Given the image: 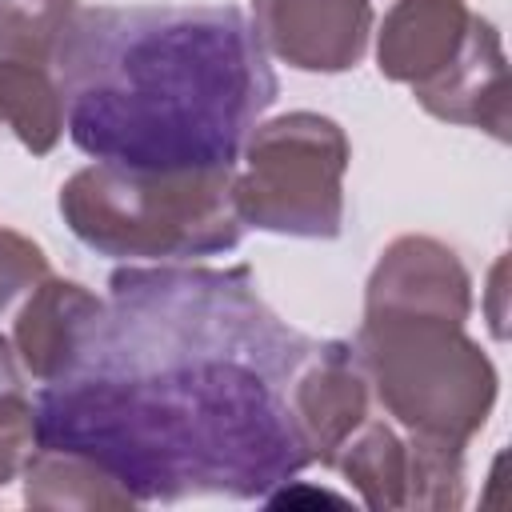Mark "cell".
Returning <instances> with one entry per match:
<instances>
[{"label": "cell", "mask_w": 512, "mask_h": 512, "mask_svg": "<svg viewBox=\"0 0 512 512\" xmlns=\"http://www.w3.org/2000/svg\"><path fill=\"white\" fill-rule=\"evenodd\" d=\"M236 168H128L88 164L60 184L68 232L112 260H200L232 252L244 220L232 200Z\"/></svg>", "instance_id": "3957f363"}, {"label": "cell", "mask_w": 512, "mask_h": 512, "mask_svg": "<svg viewBox=\"0 0 512 512\" xmlns=\"http://www.w3.org/2000/svg\"><path fill=\"white\" fill-rule=\"evenodd\" d=\"M408 508L452 512L464 504V448L408 432Z\"/></svg>", "instance_id": "2e32d148"}, {"label": "cell", "mask_w": 512, "mask_h": 512, "mask_svg": "<svg viewBox=\"0 0 512 512\" xmlns=\"http://www.w3.org/2000/svg\"><path fill=\"white\" fill-rule=\"evenodd\" d=\"M36 448V404L24 392H0V488L20 480Z\"/></svg>", "instance_id": "ac0fdd59"}, {"label": "cell", "mask_w": 512, "mask_h": 512, "mask_svg": "<svg viewBox=\"0 0 512 512\" xmlns=\"http://www.w3.org/2000/svg\"><path fill=\"white\" fill-rule=\"evenodd\" d=\"M348 160V132L324 112L296 108L260 120L232 172V200L244 228L296 240H336L344 228Z\"/></svg>", "instance_id": "5b68a950"}, {"label": "cell", "mask_w": 512, "mask_h": 512, "mask_svg": "<svg viewBox=\"0 0 512 512\" xmlns=\"http://www.w3.org/2000/svg\"><path fill=\"white\" fill-rule=\"evenodd\" d=\"M504 276H508V256L500 252L496 256V264H492V276H488V324H492V336L496 340H504L508 336V328H504V296H508V288H504Z\"/></svg>", "instance_id": "d6986e66"}, {"label": "cell", "mask_w": 512, "mask_h": 512, "mask_svg": "<svg viewBox=\"0 0 512 512\" xmlns=\"http://www.w3.org/2000/svg\"><path fill=\"white\" fill-rule=\"evenodd\" d=\"M364 316H436L468 324L472 272L460 252L436 236L404 232L384 244L364 284Z\"/></svg>", "instance_id": "52a82bcc"}, {"label": "cell", "mask_w": 512, "mask_h": 512, "mask_svg": "<svg viewBox=\"0 0 512 512\" xmlns=\"http://www.w3.org/2000/svg\"><path fill=\"white\" fill-rule=\"evenodd\" d=\"M468 0H396L376 28V68L392 84L420 88L440 76L468 40Z\"/></svg>", "instance_id": "30bf717a"}, {"label": "cell", "mask_w": 512, "mask_h": 512, "mask_svg": "<svg viewBox=\"0 0 512 512\" xmlns=\"http://www.w3.org/2000/svg\"><path fill=\"white\" fill-rule=\"evenodd\" d=\"M72 368L36 396V444L100 460L136 504L264 500L312 464L288 384L316 340L248 268H120Z\"/></svg>", "instance_id": "6da1fadb"}, {"label": "cell", "mask_w": 512, "mask_h": 512, "mask_svg": "<svg viewBox=\"0 0 512 512\" xmlns=\"http://www.w3.org/2000/svg\"><path fill=\"white\" fill-rule=\"evenodd\" d=\"M368 380L348 340H324L288 384V408L312 464L332 468L340 444L368 420Z\"/></svg>", "instance_id": "ba28073f"}, {"label": "cell", "mask_w": 512, "mask_h": 512, "mask_svg": "<svg viewBox=\"0 0 512 512\" xmlns=\"http://www.w3.org/2000/svg\"><path fill=\"white\" fill-rule=\"evenodd\" d=\"M48 276V256L16 228H0V316Z\"/></svg>", "instance_id": "e0dca14e"}, {"label": "cell", "mask_w": 512, "mask_h": 512, "mask_svg": "<svg viewBox=\"0 0 512 512\" xmlns=\"http://www.w3.org/2000/svg\"><path fill=\"white\" fill-rule=\"evenodd\" d=\"M348 344L368 392L404 432L464 448L488 424L500 376L464 324L436 316H364Z\"/></svg>", "instance_id": "277c9868"}, {"label": "cell", "mask_w": 512, "mask_h": 512, "mask_svg": "<svg viewBox=\"0 0 512 512\" xmlns=\"http://www.w3.org/2000/svg\"><path fill=\"white\" fill-rule=\"evenodd\" d=\"M0 124H4V120H0Z\"/></svg>", "instance_id": "44dd1931"}, {"label": "cell", "mask_w": 512, "mask_h": 512, "mask_svg": "<svg viewBox=\"0 0 512 512\" xmlns=\"http://www.w3.org/2000/svg\"><path fill=\"white\" fill-rule=\"evenodd\" d=\"M80 0H0V56L52 68Z\"/></svg>", "instance_id": "9a60e30c"}, {"label": "cell", "mask_w": 512, "mask_h": 512, "mask_svg": "<svg viewBox=\"0 0 512 512\" xmlns=\"http://www.w3.org/2000/svg\"><path fill=\"white\" fill-rule=\"evenodd\" d=\"M0 392H24L20 356H16V348H12L8 336H0Z\"/></svg>", "instance_id": "ffe728a7"}, {"label": "cell", "mask_w": 512, "mask_h": 512, "mask_svg": "<svg viewBox=\"0 0 512 512\" xmlns=\"http://www.w3.org/2000/svg\"><path fill=\"white\" fill-rule=\"evenodd\" d=\"M100 312H104V300L96 292L48 272L20 300L12 320V348L20 356V368L40 384L60 380L72 368L80 340L100 320Z\"/></svg>", "instance_id": "8fae6325"}, {"label": "cell", "mask_w": 512, "mask_h": 512, "mask_svg": "<svg viewBox=\"0 0 512 512\" xmlns=\"http://www.w3.org/2000/svg\"><path fill=\"white\" fill-rule=\"evenodd\" d=\"M372 0H252V28L268 56L296 72L336 76L364 60Z\"/></svg>", "instance_id": "8992f818"}, {"label": "cell", "mask_w": 512, "mask_h": 512, "mask_svg": "<svg viewBox=\"0 0 512 512\" xmlns=\"http://www.w3.org/2000/svg\"><path fill=\"white\" fill-rule=\"evenodd\" d=\"M412 96L428 116L460 128H480L504 144L508 140V60H504L496 24L476 12L456 60L428 84L412 88Z\"/></svg>", "instance_id": "9c48e42d"}, {"label": "cell", "mask_w": 512, "mask_h": 512, "mask_svg": "<svg viewBox=\"0 0 512 512\" xmlns=\"http://www.w3.org/2000/svg\"><path fill=\"white\" fill-rule=\"evenodd\" d=\"M24 504L44 512H100V508H136V496L92 456L72 448L36 444L24 472Z\"/></svg>", "instance_id": "7c38bea8"}, {"label": "cell", "mask_w": 512, "mask_h": 512, "mask_svg": "<svg viewBox=\"0 0 512 512\" xmlns=\"http://www.w3.org/2000/svg\"><path fill=\"white\" fill-rule=\"evenodd\" d=\"M0 120L32 156H48L64 136V96L52 68L0 56Z\"/></svg>", "instance_id": "5bb4252c"}, {"label": "cell", "mask_w": 512, "mask_h": 512, "mask_svg": "<svg viewBox=\"0 0 512 512\" xmlns=\"http://www.w3.org/2000/svg\"><path fill=\"white\" fill-rule=\"evenodd\" d=\"M332 468L348 480V488L360 496L372 512L408 508V440L384 424L364 420L332 456Z\"/></svg>", "instance_id": "4fadbf2b"}, {"label": "cell", "mask_w": 512, "mask_h": 512, "mask_svg": "<svg viewBox=\"0 0 512 512\" xmlns=\"http://www.w3.org/2000/svg\"><path fill=\"white\" fill-rule=\"evenodd\" d=\"M64 132L128 168H236L248 132L280 96L240 8H80L56 60Z\"/></svg>", "instance_id": "7a4b0ae2"}]
</instances>
